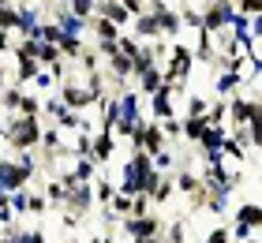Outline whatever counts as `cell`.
Instances as JSON below:
<instances>
[{
    "label": "cell",
    "mask_w": 262,
    "mask_h": 243,
    "mask_svg": "<svg viewBox=\"0 0 262 243\" xmlns=\"http://www.w3.org/2000/svg\"><path fill=\"white\" fill-rule=\"evenodd\" d=\"M116 228H120L127 239H146V236H161L165 232V221L158 213H146V217H124Z\"/></svg>",
    "instance_id": "6da1fadb"
},
{
    "label": "cell",
    "mask_w": 262,
    "mask_h": 243,
    "mask_svg": "<svg viewBox=\"0 0 262 243\" xmlns=\"http://www.w3.org/2000/svg\"><path fill=\"white\" fill-rule=\"evenodd\" d=\"M113 153H116V139L113 135H105V131L90 135V157H94V165H109Z\"/></svg>",
    "instance_id": "7a4b0ae2"
},
{
    "label": "cell",
    "mask_w": 262,
    "mask_h": 243,
    "mask_svg": "<svg viewBox=\"0 0 262 243\" xmlns=\"http://www.w3.org/2000/svg\"><path fill=\"white\" fill-rule=\"evenodd\" d=\"M94 15L109 19V23H116V27H127V23H131V15L124 11V4H120V0H98V8H94Z\"/></svg>",
    "instance_id": "3957f363"
},
{
    "label": "cell",
    "mask_w": 262,
    "mask_h": 243,
    "mask_svg": "<svg viewBox=\"0 0 262 243\" xmlns=\"http://www.w3.org/2000/svg\"><path fill=\"white\" fill-rule=\"evenodd\" d=\"M86 27H90V34H94V41H116V38H120V27L109 23V19H101V15L86 19Z\"/></svg>",
    "instance_id": "277c9868"
},
{
    "label": "cell",
    "mask_w": 262,
    "mask_h": 243,
    "mask_svg": "<svg viewBox=\"0 0 262 243\" xmlns=\"http://www.w3.org/2000/svg\"><path fill=\"white\" fill-rule=\"evenodd\" d=\"M236 221L232 225H244V228H258L262 225V210H258V202L251 198V202H244V206H236Z\"/></svg>",
    "instance_id": "5b68a950"
},
{
    "label": "cell",
    "mask_w": 262,
    "mask_h": 243,
    "mask_svg": "<svg viewBox=\"0 0 262 243\" xmlns=\"http://www.w3.org/2000/svg\"><path fill=\"white\" fill-rule=\"evenodd\" d=\"M0 243H45V232L41 228H15V232L0 236Z\"/></svg>",
    "instance_id": "8992f818"
},
{
    "label": "cell",
    "mask_w": 262,
    "mask_h": 243,
    "mask_svg": "<svg viewBox=\"0 0 262 243\" xmlns=\"http://www.w3.org/2000/svg\"><path fill=\"white\" fill-rule=\"evenodd\" d=\"M184 101H187V108H184L180 116H206V108H210V94H206V97H202V94H187Z\"/></svg>",
    "instance_id": "52a82bcc"
},
{
    "label": "cell",
    "mask_w": 262,
    "mask_h": 243,
    "mask_svg": "<svg viewBox=\"0 0 262 243\" xmlns=\"http://www.w3.org/2000/svg\"><path fill=\"white\" fill-rule=\"evenodd\" d=\"M94 8H98V0H68V11L75 19H82V23L94 19Z\"/></svg>",
    "instance_id": "ba28073f"
},
{
    "label": "cell",
    "mask_w": 262,
    "mask_h": 243,
    "mask_svg": "<svg viewBox=\"0 0 262 243\" xmlns=\"http://www.w3.org/2000/svg\"><path fill=\"white\" fill-rule=\"evenodd\" d=\"M27 213H30V217H45V213H49L45 194H27Z\"/></svg>",
    "instance_id": "9c48e42d"
},
{
    "label": "cell",
    "mask_w": 262,
    "mask_h": 243,
    "mask_svg": "<svg viewBox=\"0 0 262 243\" xmlns=\"http://www.w3.org/2000/svg\"><path fill=\"white\" fill-rule=\"evenodd\" d=\"M202 243H232V232H229V225H217V228H210Z\"/></svg>",
    "instance_id": "30bf717a"
},
{
    "label": "cell",
    "mask_w": 262,
    "mask_h": 243,
    "mask_svg": "<svg viewBox=\"0 0 262 243\" xmlns=\"http://www.w3.org/2000/svg\"><path fill=\"white\" fill-rule=\"evenodd\" d=\"M8 49H11V34L0 30V53H8Z\"/></svg>",
    "instance_id": "8fae6325"
},
{
    "label": "cell",
    "mask_w": 262,
    "mask_h": 243,
    "mask_svg": "<svg viewBox=\"0 0 262 243\" xmlns=\"http://www.w3.org/2000/svg\"><path fill=\"white\" fill-rule=\"evenodd\" d=\"M127 243H165V236H146V239H127Z\"/></svg>",
    "instance_id": "7c38bea8"
},
{
    "label": "cell",
    "mask_w": 262,
    "mask_h": 243,
    "mask_svg": "<svg viewBox=\"0 0 262 243\" xmlns=\"http://www.w3.org/2000/svg\"><path fill=\"white\" fill-rule=\"evenodd\" d=\"M11 4H15V8H27V4H34V0H11Z\"/></svg>",
    "instance_id": "4fadbf2b"
}]
</instances>
